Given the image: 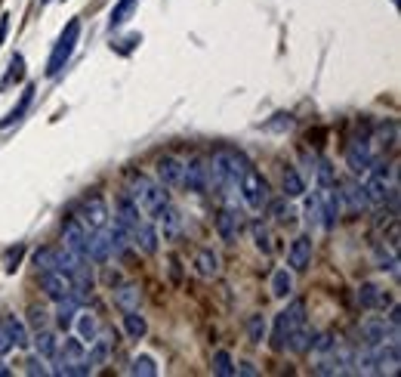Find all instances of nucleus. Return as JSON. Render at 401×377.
<instances>
[{
  "label": "nucleus",
  "instance_id": "nucleus-52",
  "mask_svg": "<svg viewBox=\"0 0 401 377\" xmlns=\"http://www.w3.org/2000/svg\"><path fill=\"white\" fill-rule=\"evenodd\" d=\"M395 3H398V0H395Z\"/></svg>",
  "mask_w": 401,
  "mask_h": 377
},
{
  "label": "nucleus",
  "instance_id": "nucleus-19",
  "mask_svg": "<svg viewBox=\"0 0 401 377\" xmlns=\"http://www.w3.org/2000/svg\"><path fill=\"white\" fill-rule=\"evenodd\" d=\"M142 220H146V217H142V210L136 208V201L124 192V195L118 198V217H114V223H118L124 232H130V229H136V226L142 223Z\"/></svg>",
  "mask_w": 401,
  "mask_h": 377
},
{
  "label": "nucleus",
  "instance_id": "nucleus-5",
  "mask_svg": "<svg viewBox=\"0 0 401 377\" xmlns=\"http://www.w3.org/2000/svg\"><path fill=\"white\" fill-rule=\"evenodd\" d=\"M238 195H241V201H244L250 210H256V213L266 210V204L272 201L266 176H262L260 170H253V167H247L244 174H241V180H238Z\"/></svg>",
  "mask_w": 401,
  "mask_h": 377
},
{
  "label": "nucleus",
  "instance_id": "nucleus-6",
  "mask_svg": "<svg viewBox=\"0 0 401 377\" xmlns=\"http://www.w3.org/2000/svg\"><path fill=\"white\" fill-rule=\"evenodd\" d=\"M77 40H81V22L77 19H71V22L65 25V31H62V38L56 40L53 53H49V62H47V77H56L62 68L68 66L71 53H74Z\"/></svg>",
  "mask_w": 401,
  "mask_h": 377
},
{
  "label": "nucleus",
  "instance_id": "nucleus-53",
  "mask_svg": "<svg viewBox=\"0 0 401 377\" xmlns=\"http://www.w3.org/2000/svg\"><path fill=\"white\" fill-rule=\"evenodd\" d=\"M44 3H47V0H44Z\"/></svg>",
  "mask_w": 401,
  "mask_h": 377
},
{
  "label": "nucleus",
  "instance_id": "nucleus-17",
  "mask_svg": "<svg viewBox=\"0 0 401 377\" xmlns=\"http://www.w3.org/2000/svg\"><path fill=\"white\" fill-rule=\"evenodd\" d=\"M62 245H65L68 251H74L77 257H84V245H87V226H84L77 217H68L65 226H62ZM84 260H87V257H84Z\"/></svg>",
  "mask_w": 401,
  "mask_h": 377
},
{
  "label": "nucleus",
  "instance_id": "nucleus-8",
  "mask_svg": "<svg viewBox=\"0 0 401 377\" xmlns=\"http://www.w3.org/2000/svg\"><path fill=\"white\" fill-rule=\"evenodd\" d=\"M370 362H374V374H395L401 365V340L398 334L386 337L383 344L370 346Z\"/></svg>",
  "mask_w": 401,
  "mask_h": 377
},
{
  "label": "nucleus",
  "instance_id": "nucleus-43",
  "mask_svg": "<svg viewBox=\"0 0 401 377\" xmlns=\"http://www.w3.org/2000/svg\"><path fill=\"white\" fill-rule=\"evenodd\" d=\"M321 223H324V220H321V204L312 192V195L306 198V226H309V229H318Z\"/></svg>",
  "mask_w": 401,
  "mask_h": 377
},
{
  "label": "nucleus",
  "instance_id": "nucleus-4",
  "mask_svg": "<svg viewBox=\"0 0 401 377\" xmlns=\"http://www.w3.org/2000/svg\"><path fill=\"white\" fill-rule=\"evenodd\" d=\"M299 325H306V303L303 300H293V303H288V309H281L275 316V328H272V350L284 353L290 334L297 331Z\"/></svg>",
  "mask_w": 401,
  "mask_h": 377
},
{
  "label": "nucleus",
  "instance_id": "nucleus-34",
  "mask_svg": "<svg viewBox=\"0 0 401 377\" xmlns=\"http://www.w3.org/2000/svg\"><path fill=\"white\" fill-rule=\"evenodd\" d=\"M312 340H315V334H312L309 328H306V325H299V328L290 334V340H288V346H284V350H290V353L303 355V353H309V350H312Z\"/></svg>",
  "mask_w": 401,
  "mask_h": 377
},
{
  "label": "nucleus",
  "instance_id": "nucleus-28",
  "mask_svg": "<svg viewBox=\"0 0 401 377\" xmlns=\"http://www.w3.org/2000/svg\"><path fill=\"white\" fill-rule=\"evenodd\" d=\"M31 96H34V87H25V93H22V99H19V105H13V109L6 111V118L0 121V130H10L13 124H19V121L25 118L28 105H31Z\"/></svg>",
  "mask_w": 401,
  "mask_h": 377
},
{
  "label": "nucleus",
  "instance_id": "nucleus-41",
  "mask_svg": "<svg viewBox=\"0 0 401 377\" xmlns=\"http://www.w3.org/2000/svg\"><path fill=\"white\" fill-rule=\"evenodd\" d=\"M247 334H250V344H262L266 340V334H269V322H266V316H250V322H247Z\"/></svg>",
  "mask_w": 401,
  "mask_h": 377
},
{
  "label": "nucleus",
  "instance_id": "nucleus-31",
  "mask_svg": "<svg viewBox=\"0 0 401 377\" xmlns=\"http://www.w3.org/2000/svg\"><path fill=\"white\" fill-rule=\"evenodd\" d=\"M34 350H38V355H44V359H53L56 350H59V340H56V334L53 331H47V328H38V334H34Z\"/></svg>",
  "mask_w": 401,
  "mask_h": 377
},
{
  "label": "nucleus",
  "instance_id": "nucleus-25",
  "mask_svg": "<svg viewBox=\"0 0 401 377\" xmlns=\"http://www.w3.org/2000/svg\"><path fill=\"white\" fill-rule=\"evenodd\" d=\"M124 331H127V337H130V340H142L148 334L146 316H142L139 309H127L124 312Z\"/></svg>",
  "mask_w": 401,
  "mask_h": 377
},
{
  "label": "nucleus",
  "instance_id": "nucleus-33",
  "mask_svg": "<svg viewBox=\"0 0 401 377\" xmlns=\"http://www.w3.org/2000/svg\"><path fill=\"white\" fill-rule=\"evenodd\" d=\"M3 325H6V331H10V337H13V346H19V350H25L28 344H31V337H28V328H25V322L19 316H6L3 318Z\"/></svg>",
  "mask_w": 401,
  "mask_h": 377
},
{
  "label": "nucleus",
  "instance_id": "nucleus-10",
  "mask_svg": "<svg viewBox=\"0 0 401 377\" xmlns=\"http://www.w3.org/2000/svg\"><path fill=\"white\" fill-rule=\"evenodd\" d=\"M38 279H40V291L49 297V300H65V297H71V275L65 272H59V269H40L38 272Z\"/></svg>",
  "mask_w": 401,
  "mask_h": 377
},
{
  "label": "nucleus",
  "instance_id": "nucleus-39",
  "mask_svg": "<svg viewBox=\"0 0 401 377\" xmlns=\"http://www.w3.org/2000/svg\"><path fill=\"white\" fill-rule=\"evenodd\" d=\"M19 81H25V56L22 53H16L10 59V71H6V77L0 81V87H10V84H19Z\"/></svg>",
  "mask_w": 401,
  "mask_h": 377
},
{
  "label": "nucleus",
  "instance_id": "nucleus-2",
  "mask_svg": "<svg viewBox=\"0 0 401 377\" xmlns=\"http://www.w3.org/2000/svg\"><path fill=\"white\" fill-rule=\"evenodd\" d=\"M127 195L136 201V208L142 210V217L146 220H152L155 223V217L164 210V204H170V192L167 186H161V183H155V180H148V176H133L130 180V189H127Z\"/></svg>",
  "mask_w": 401,
  "mask_h": 377
},
{
  "label": "nucleus",
  "instance_id": "nucleus-23",
  "mask_svg": "<svg viewBox=\"0 0 401 377\" xmlns=\"http://www.w3.org/2000/svg\"><path fill=\"white\" fill-rule=\"evenodd\" d=\"M340 204H346L349 210H370V204H368V195H364V186L361 183H346L343 186V192H340Z\"/></svg>",
  "mask_w": 401,
  "mask_h": 377
},
{
  "label": "nucleus",
  "instance_id": "nucleus-3",
  "mask_svg": "<svg viewBox=\"0 0 401 377\" xmlns=\"http://www.w3.org/2000/svg\"><path fill=\"white\" fill-rule=\"evenodd\" d=\"M364 195H368L370 208H379L386 201H395V192H398V180H395V167L392 164H374L364 174Z\"/></svg>",
  "mask_w": 401,
  "mask_h": 377
},
{
  "label": "nucleus",
  "instance_id": "nucleus-11",
  "mask_svg": "<svg viewBox=\"0 0 401 377\" xmlns=\"http://www.w3.org/2000/svg\"><path fill=\"white\" fill-rule=\"evenodd\" d=\"M346 167L352 170L355 176H364L374 167V148H370L368 139H352L346 146Z\"/></svg>",
  "mask_w": 401,
  "mask_h": 377
},
{
  "label": "nucleus",
  "instance_id": "nucleus-45",
  "mask_svg": "<svg viewBox=\"0 0 401 377\" xmlns=\"http://www.w3.org/2000/svg\"><path fill=\"white\" fill-rule=\"evenodd\" d=\"M25 371H28V374H40V377H47V374H49L47 359H44V355H31V359L25 362Z\"/></svg>",
  "mask_w": 401,
  "mask_h": 377
},
{
  "label": "nucleus",
  "instance_id": "nucleus-1",
  "mask_svg": "<svg viewBox=\"0 0 401 377\" xmlns=\"http://www.w3.org/2000/svg\"><path fill=\"white\" fill-rule=\"evenodd\" d=\"M250 167L247 155L235 152V148H219V152H213L210 164H207V180H210V186L217 192H223L228 201L235 204V195H238V180L241 174Z\"/></svg>",
  "mask_w": 401,
  "mask_h": 377
},
{
  "label": "nucleus",
  "instance_id": "nucleus-22",
  "mask_svg": "<svg viewBox=\"0 0 401 377\" xmlns=\"http://www.w3.org/2000/svg\"><path fill=\"white\" fill-rule=\"evenodd\" d=\"M155 223L161 226L164 238H176L179 229H182V213H179V208H173V204H164V210L155 217Z\"/></svg>",
  "mask_w": 401,
  "mask_h": 377
},
{
  "label": "nucleus",
  "instance_id": "nucleus-38",
  "mask_svg": "<svg viewBox=\"0 0 401 377\" xmlns=\"http://www.w3.org/2000/svg\"><path fill=\"white\" fill-rule=\"evenodd\" d=\"M290 291H293V275L288 269H278V272L272 275V294H275L278 300H288Z\"/></svg>",
  "mask_w": 401,
  "mask_h": 377
},
{
  "label": "nucleus",
  "instance_id": "nucleus-36",
  "mask_svg": "<svg viewBox=\"0 0 401 377\" xmlns=\"http://www.w3.org/2000/svg\"><path fill=\"white\" fill-rule=\"evenodd\" d=\"M109 353H111V340L99 334V337L90 344V353L84 355V359H87L93 368H96V365H105V359H109Z\"/></svg>",
  "mask_w": 401,
  "mask_h": 377
},
{
  "label": "nucleus",
  "instance_id": "nucleus-26",
  "mask_svg": "<svg viewBox=\"0 0 401 377\" xmlns=\"http://www.w3.org/2000/svg\"><path fill=\"white\" fill-rule=\"evenodd\" d=\"M139 300H142V294H139V288L136 284H120V288H114V307L118 309H139Z\"/></svg>",
  "mask_w": 401,
  "mask_h": 377
},
{
  "label": "nucleus",
  "instance_id": "nucleus-27",
  "mask_svg": "<svg viewBox=\"0 0 401 377\" xmlns=\"http://www.w3.org/2000/svg\"><path fill=\"white\" fill-rule=\"evenodd\" d=\"M84 355H87V353H84V344H81V340H77V337H68L65 344L56 350L53 359L59 362V365H71V362H81Z\"/></svg>",
  "mask_w": 401,
  "mask_h": 377
},
{
  "label": "nucleus",
  "instance_id": "nucleus-37",
  "mask_svg": "<svg viewBox=\"0 0 401 377\" xmlns=\"http://www.w3.org/2000/svg\"><path fill=\"white\" fill-rule=\"evenodd\" d=\"M250 236H253L256 251H262V254H272V251H275V245H272V232H269V226L262 223V220H256V223L250 226Z\"/></svg>",
  "mask_w": 401,
  "mask_h": 377
},
{
  "label": "nucleus",
  "instance_id": "nucleus-50",
  "mask_svg": "<svg viewBox=\"0 0 401 377\" xmlns=\"http://www.w3.org/2000/svg\"><path fill=\"white\" fill-rule=\"evenodd\" d=\"M6 25H10V22H6V19H0V47H3V38H6Z\"/></svg>",
  "mask_w": 401,
  "mask_h": 377
},
{
  "label": "nucleus",
  "instance_id": "nucleus-16",
  "mask_svg": "<svg viewBox=\"0 0 401 377\" xmlns=\"http://www.w3.org/2000/svg\"><path fill=\"white\" fill-rule=\"evenodd\" d=\"M127 236H130V245L139 247L142 254H157V241H161V236H157L152 220H142V223L127 232Z\"/></svg>",
  "mask_w": 401,
  "mask_h": 377
},
{
  "label": "nucleus",
  "instance_id": "nucleus-32",
  "mask_svg": "<svg viewBox=\"0 0 401 377\" xmlns=\"http://www.w3.org/2000/svg\"><path fill=\"white\" fill-rule=\"evenodd\" d=\"M269 213H272V220H275L278 226H290L293 220H297V210H293V204H290V198H281V201H269L266 204Z\"/></svg>",
  "mask_w": 401,
  "mask_h": 377
},
{
  "label": "nucleus",
  "instance_id": "nucleus-48",
  "mask_svg": "<svg viewBox=\"0 0 401 377\" xmlns=\"http://www.w3.org/2000/svg\"><path fill=\"white\" fill-rule=\"evenodd\" d=\"M235 374H244V377H253V374H256L253 362H241V365H235Z\"/></svg>",
  "mask_w": 401,
  "mask_h": 377
},
{
  "label": "nucleus",
  "instance_id": "nucleus-14",
  "mask_svg": "<svg viewBox=\"0 0 401 377\" xmlns=\"http://www.w3.org/2000/svg\"><path fill=\"white\" fill-rule=\"evenodd\" d=\"M182 186L195 195H204L210 189V180H207V164L200 158H191L182 164Z\"/></svg>",
  "mask_w": 401,
  "mask_h": 377
},
{
  "label": "nucleus",
  "instance_id": "nucleus-49",
  "mask_svg": "<svg viewBox=\"0 0 401 377\" xmlns=\"http://www.w3.org/2000/svg\"><path fill=\"white\" fill-rule=\"evenodd\" d=\"M44 316H47L44 309H38V307L31 309V325H34V328H44Z\"/></svg>",
  "mask_w": 401,
  "mask_h": 377
},
{
  "label": "nucleus",
  "instance_id": "nucleus-29",
  "mask_svg": "<svg viewBox=\"0 0 401 377\" xmlns=\"http://www.w3.org/2000/svg\"><path fill=\"white\" fill-rule=\"evenodd\" d=\"M358 303H361V309H377V307H383L386 303V294H383V288L379 284H361L358 288Z\"/></svg>",
  "mask_w": 401,
  "mask_h": 377
},
{
  "label": "nucleus",
  "instance_id": "nucleus-21",
  "mask_svg": "<svg viewBox=\"0 0 401 377\" xmlns=\"http://www.w3.org/2000/svg\"><path fill=\"white\" fill-rule=\"evenodd\" d=\"M74 331H77V340L81 344H93V340L102 334V325H99V318L93 316V312H84V309H77V316H74Z\"/></svg>",
  "mask_w": 401,
  "mask_h": 377
},
{
  "label": "nucleus",
  "instance_id": "nucleus-51",
  "mask_svg": "<svg viewBox=\"0 0 401 377\" xmlns=\"http://www.w3.org/2000/svg\"><path fill=\"white\" fill-rule=\"evenodd\" d=\"M0 377H10V368L6 365H0Z\"/></svg>",
  "mask_w": 401,
  "mask_h": 377
},
{
  "label": "nucleus",
  "instance_id": "nucleus-9",
  "mask_svg": "<svg viewBox=\"0 0 401 377\" xmlns=\"http://www.w3.org/2000/svg\"><path fill=\"white\" fill-rule=\"evenodd\" d=\"M241 232H244V213H241L238 204L228 201L226 208L219 210V217H217V236L223 238L226 245H235Z\"/></svg>",
  "mask_w": 401,
  "mask_h": 377
},
{
  "label": "nucleus",
  "instance_id": "nucleus-18",
  "mask_svg": "<svg viewBox=\"0 0 401 377\" xmlns=\"http://www.w3.org/2000/svg\"><path fill=\"white\" fill-rule=\"evenodd\" d=\"M182 164L185 161H179L176 155H164V158L157 161V183L167 189L182 186Z\"/></svg>",
  "mask_w": 401,
  "mask_h": 377
},
{
  "label": "nucleus",
  "instance_id": "nucleus-44",
  "mask_svg": "<svg viewBox=\"0 0 401 377\" xmlns=\"http://www.w3.org/2000/svg\"><path fill=\"white\" fill-rule=\"evenodd\" d=\"M315 176H318V186H336V176H333L331 161L321 158V161H318V167H315Z\"/></svg>",
  "mask_w": 401,
  "mask_h": 377
},
{
  "label": "nucleus",
  "instance_id": "nucleus-12",
  "mask_svg": "<svg viewBox=\"0 0 401 377\" xmlns=\"http://www.w3.org/2000/svg\"><path fill=\"white\" fill-rule=\"evenodd\" d=\"M392 334H398V325L392 322V318H386V316H370V318L361 322V337H364L368 346L383 344V340L392 337Z\"/></svg>",
  "mask_w": 401,
  "mask_h": 377
},
{
  "label": "nucleus",
  "instance_id": "nucleus-20",
  "mask_svg": "<svg viewBox=\"0 0 401 377\" xmlns=\"http://www.w3.org/2000/svg\"><path fill=\"white\" fill-rule=\"evenodd\" d=\"M195 275L198 279H204V282H210V279H217L219 275V254L217 251H210V247H200V251L195 254Z\"/></svg>",
  "mask_w": 401,
  "mask_h": 377
},
{
  "label": "nucleus",
  "instance_id": "nucleus-47",
  "mask_svg": "<svg viewBox=\"0 0 401 377\" xmlns=\"http://www.w3.org/2000/svg\"><path fill=\"white\" fill-rule=\"evenodd\" d=\"M13 350V337H10V331H6V325L0 322V355H6Z\"/></svg>",
  "mask_w": 401,
  "mask_h": 377
},
{
  "label": "nucleus",
  "instance_id": "nucleus-35",
  "mask_svg": "<svg viewBox=\"0 0 401 377\" xmlns=\"http://www.w3.org/2000/svg\"><path fill=\"white\" fill-rule=\"evenodd\" d=\"M281 186H284V198H303L306 195V180L299 176V170H293V167L284 170Z\"/></svg>",
  "mask_w": 401,
  "mask_h": 377
},
{
  "label": "nucleus",
  "instance_id": "nucleus-13",
  "mask_svg": "<svg viewBox=\"0 0 401 377\" xmlns=\"http://www.w3.org/2000/svg\"><path fill=\"white\" fill-rule=\"evenodd\" d=\"M315 198H318V204H321V220H324L321 226H324V229H333L336 220H340V210H343L340 192H336V186H318Z\"/></svg>",
  "mask_w": 401,
  "mask_h": 377
},
{
  "label": "nucleus",
  "instance_id": "nucleus-46",
  "mask_svg": "<svg viewBox=\"0 0 401 377\" xmlns=\"http://www.w3.org/2000/svg\"><path fill=\"white\" fill-rule=\"evenodd\" d=\"M34 266H38V272L40 269H53V247H40L34 254Z\"/></svg>",
  "mask_w": 401,
  "mask_h": 377
},
{
  "label": "nucleus",
  "instance_id": "nucleus-30",
  "mask_svg": "<svg viewBox=\"0 0 401 377\" xmlns=\"http://www.w3.org/2000/svg\"><path fill=\"white\" fill-rule=\"evenodd\" d=\"M105 238H109V251H111V257H124L127 247H130V236H127V232L120 229L118 223L105 229Z\"/></svg>",
  "mask_w": 401,
  "mask_h": 377
},
{
  "label": "nucleus",
  "instance_id": "nucleus-24",
  "mask_svg": "<svg viewBox=\"0 0 401 377\" xmlns=\"http://www.w3.org/2000/svg\"><path fill=\"white\" fill-rule=\"evenodd\" d=\"M136 6H139V0H118V3H114L111 19H109V28H111V31H118V28H124L127 22H130L133 13H136Z\"/></svg>",
  "mask_w": 401,
  "mask_h": 377
},
{
  "label": "nucleus",
  "instance_id": "nucleus-42",
  "mask_svg": "<svg viewBox=\"0 0 401 377\" xmlns=\"http://www.w3.org/2000/svg\"><path fill=\"white\" fill-rule=\"evenodd\" d=\"M130 374L133 377H155L157 374V365L152 355H136L133 365H130Z\"/></svg>",
  "mask_w": 401,
  "mask_h": 377
},
{
  "label": "nucleus",
  "instance_id": "nucleus-40",
  "mask_svg": "<svg viewBox=\"0 0 401 377\" xmlns=\"http://www.w3.org/2000/svg\"><path fill=\"white\" fill-rule=\"evenodd\" d=\"M213 374L217 377H235V359L226 350L213 353Z\"/></svg>",
  "mask_w": 401,
  "mask_h": 377
},
{
  "label": "nucleus",
  "instance_id": "nucleus-15",
  "mask_svg": "<svg viewBox=\"0 0 401 377\" xmlns=\"http://www.w3.org/2000/svg\"><path fill=\"white\" fill-rule=\"evenodd\" d=\"M312 263V238L309 236H297L288 247V266L293 272H306Z\"/></svg>",
  "mask_w": 401,
  "mask_h": 377
},
{
  "label": "nucleus",
  "instance_id": "nucleus-7",
  "mask_svg": "<svg viewBox=\"0 0 401 377\" xmlns=\"http://www.w3.org/2000/svg\"><path fill=\"white\" fill-rule=\"evenodd\" d=\"M74 217L81 220V223L87 226L90 232H102V229H109V226H111V210H109V201H105L102 195L84 198L81 210H77Z\"/></svg>",
  "mask_w": 401,
  "mask_h": 377
}]
</instances>
